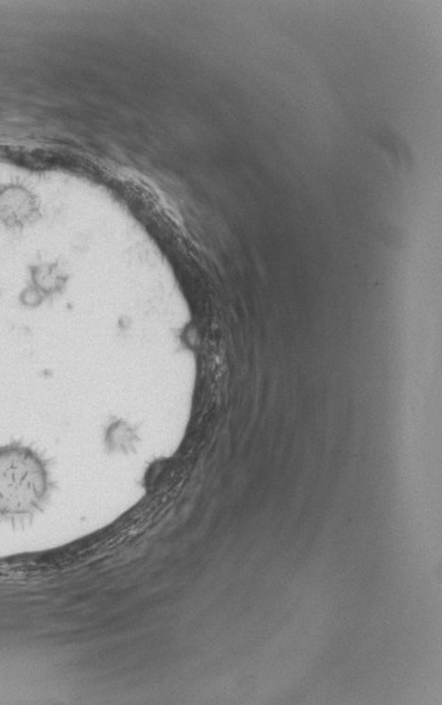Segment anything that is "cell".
Masks as SVG:
<instances>
[{"label":"cell","mask_w":442,"mask_h":705,"mask_svg":"<svg viewBox=\"0 0 442 705\" xmlns=\"http://www.w3.org/2000/svg\"><path fill=\"white\" fill-rule=\"evenodd\" d=\"M48 489V470L37 454L20 445L0 448V513H32L44 503Z\"/></svg>","instance_id":"1"},{"label":"cell","mask_w":442,"mask_h":705,"mask_svg":"<svg viewBox=\"0 0 442 705\" xmlns=\"http://www.w3.org/2000/svg\"><path fill=\"white\" fill-rule=\"evenodd\" d=\"M132 430L128 427V424L118 422L111 424L107 434H105V444L108 445L111 451H119V449L127 451L128 445L132 444Z\"/></svg>","instance_id":"2"}]
</instances>
